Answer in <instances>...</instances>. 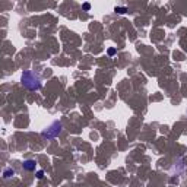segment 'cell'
<instances>
[{"mask_svg": "<svg viewBox=\"0 0 187 187\" xmlns=\"http://www.w3.org/2000/svg\"><path fill=\"white\" fill-rule=\"evenodd\" d=\"M21 80H22V85L29 91H38L41 88V85H43L40 76L35 75L32 70H25L22 73V79Z\"/></svg>", "mask_w": 187, "mask_h": 187, "instance_id": "6da1fadb", "label": "cell"}, {"mask_svg": "<svg viewBox=\"0 0 187 187\" xmlns=\"http://www.w3.org/2000/svg\"><path fill=\"white\" fill-rule=\"evenodd\" d=\"M61 130H63V124H61V121H53L48 127H45L44 130H43V137L44 139H47V140H51V139H54V137H57L60 133H61Z\"/></svg>", "mask_w": 187, "mask_h": 187, "instance_id": "7a4b0ae2", "label": "cell"}, {"mask_svg": "<svg viewBox=\"0 0 187 187\" xmlns=\"http://www.w3.org/2000/svg\"><path fill=\"white\" fill-rule=\"evenodd\" d=\"M24 168H25L27 171L35 170V161H34V159H27V161H24Z\"/></svg>", "mask_w": 187, "mask_h": 187, "instance_id": "3957f363", "label": "cell"}, {"mask_svg": "<svg viewBox=\"0 0 187 187\" xmlns=\"http://www.w3.org/2000/svg\"><path fill=\"white\" fill-rule=\"evenodd\" d=\"M15 175V170H12V168H6L5 171H3V177L5 178H10V177H13Z\"/></svg>", "mask_w": 187, "mask_h": 187, "instance_id": "277c9868", "label": "cell"}, {"mask_svg": "<svg viewBox=\"0 0 187 187\" xmlns=\"http://www.w3.org/2000/svg\"><path fill=\"white\" fill-rule=\"evenodd\" d=\"M116 12H117V13H126V12H127V9H126V8H120V6H117V8H116Z\"/></svg>", "mask_w": 187, "mask_h": 187, "instance_id": "5b68a950", "label": "cell"}, {"mask_svg": "<svg viewBox=\"0 0 187 187\" xmlns=\"http://www.w3.org/2000/svg\"><path fill=\"white\" fill-rule=\"evenodd\" d=\"M37 177H38V178H43V177H44V171H43V170H38V171H37Z\"/></svg>", "mask_w": 187, "mask_h": 187, "instance_id": "8992f818", "label": "cell"}, {"mask_svg": "<svg viewBox=\"0 0 187 187\" xmlns=\"http://www.w3.org/2000/svg\"><path fill=\"white\" fill-rule=\"evenodd\" d=\"M82 8H83V10H89V9H91V5H89V3H83Z\"/></svg>", "mask_w": 187, "mask_h": 187, "instance_id": "52a82bcc", "label": "cell"}, {"mask_svg": "<svg viewBox=\"0 0 187 187\" xmlns=\"http://www.w3.org/2000/svg\"><path fill=\"white\" fill-rule=\"evenodd\" d=\"M108 54L110 56H114L116 54V48H108Z\"/></svg>", "mask_w": 187, "mask_h": 187, "instance_id": "ba28073f", "label": "cell"}]
</instances>
